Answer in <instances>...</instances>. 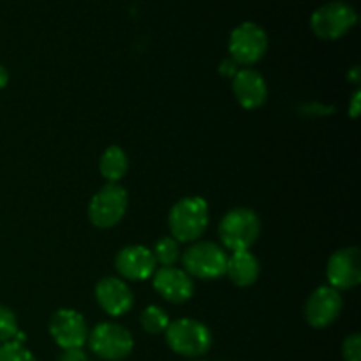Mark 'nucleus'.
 I'll return each instance as SVG.
<instances>
[{"label":"nucleus","mask_w":361,"mask_h":361,"mask_svg":"<svg viewBox=\"0 0 361 361\" xmlns=\"http://www.w3.org/2000/svg\"><path fill=\"white\" fill-rule=\"evenodd\" d=\"M152 254L155 257V263L161 267H175L176 261L180 259V245L171 236H162L157 240Z\"/></svg>","instance_id":"19"},{"label":"nucleus","mask_w":361,"mask_h":361,"mask_svg":"<svg viewBox=\"0 0 361 361\" xmlns=\"http://www.w3.org/2000/svg\"><path fill=\"white\" fill-rule=\"evenodd\" d=\"M95 300L108 316H126L134 305V295L129 286L118 277H104L95 286Z\"/></svg>","instance_id":"14"},{"label":"nucleus","mask_w":361,"mask_h":361,"mask_svg":"<svg viewBox=\"0 0 361 361\" xmlns=\"http://www.w3.org/2000/svg\"><path fill=\"white\" fill-rule=\"evenodd\" d=\"M259 233V217L250 208L229 210L219 224V236H221L222 245L231 252L249 250L257 242Z\"/></svg>","instance_id":"3"},{"label":"nucleus","mask_w":361,"mask_h":361,"mask_svg":"<svg viewBox=\"0 0 361 361\" xmlns=\"http://www.w3.org/2000/svg\"><path fill=\"white\" fill-rule=\"evenodd\" d=\"M166 342L173 353L185 358H200L212 348V331L201 321L182 317L173 323L164 331Z\"/></svg>","instance_id":"2"},{"label":"nucleus","mask_w":361,"mask_h":361,"mask_svg":"<svg viewBox=\"0 0 361 361\" xmlns=\"http://www.w3.org/2000/svg\"><path fill=\"white\" fill-rule=\"evenodd\" d=\"M7 83H9V73H7L6 67L0 66V90H2V88H6Z\"/></svg>","instance_id":"26"},{"label":"nucleus","mask_w":361,"mask_h":361,"mask_svg":"<svg viewBox=\"0 0 361 361\" xmlns=\"http://www.w3.org/2000/svg\"><path fill=\"white\" fill-rule=\"evenodd\" d=\"M59 361H90L83 349H63L60 353Z\"/></svg>","instance_id":"23"},{"label":"nucleus","mask_w":361,"mask_h":361,"mask_svg":"<svg viewBox=\"0 0 361 361\" xmlns=\"http://www.w3.org/2000/svg\"><path fill=\"white\" fill-rule=\"evenodd\" d=\"M219 73H221L222 76L233 78L236 73H238V66H236L231 59H226V60H222L221 66H219Z\"/></svg>","instance_id":"24"},{"label":"nucleus","mask_w":361,"mask_h":361,"mask_svg":"<svg viewBox=\"0 0 361 361\" xmlns=\"http://www.w3.org/2000/svg\"><path fill=\"white\" fill-rule=\"evenodd\" d=\"M360 67H353V71H351V74H349V78H351L353 81H355V83H358L360 81Z\"/></svg>","instance_id":"27"},{"label":"nucleus","mask_w":361,"mask_h":361,"mask_svg":"<svg viewBox=\"0 0 361 361\" xmlns=\"http://www.w3.org/2000/svg\"><path fill=\"white\" fill-rule=\"evenodd\" d=\"M259 261L254 256L250 250H240V252H233L228 256V263H226V275L233 281V284L240 286V288H249V286L256 284L259 279Z\"/></svg>","instance_id":"16"},{"label":"nucleus","mask_w":361,"mask_h":361,"mask_svg":"<svg viewBox=\"0 0 361 361\" xmlns=\"http://www.w3.org/2000/svg\"><path fill=\"white\" fill-rule=\"evenodd\" d=\"M268 49V35L263 27L252 21L238 25L229 35V59L236 66H254Z\"/></svg>","instance_id":"8"},{"label":"nucleus","mask_w":361,"mask_h":361,"mask_svg":"<svg viewBox=\"0 0 361 361\" xmlns=\"http://www.w3.org/2000/svg\"><path fill=\"white\" fill-rule=\"evenodd\" d=\"M0 361H37L35 356L21 342H6L0 344Z\"/></svg>","instance_id":"21"},{"label":"nucleus","mask_w":361,"mask_h":361,"mask_svg":"<svg viewBox=\"0 0 361 361\" xmlns=\"http://www.w3.org/2000/svg\"><path fill=\"white\" fill-rule=\"evenodd\" d=\"M233 94L242 108L257 109L267 102L268 87L263 74L256 69H238V73L233 76Z\"/></svg>","instance_id":"15"},{"label":"nucleus","mask_w":361,"mask_h":361,"mask_svg":"<svg viewBox=\"0 0 361 361\" xmlns=\"http://www.w3.org/2000/svg\"><path fill=\"white\" fill-rule=\"evenodd\" d=\"M99 169H101V175L108 180V183L120 182L127 175V169H129L127 154L120 147H115V145L108 147L104 154L101 155Z\"/></svg>","instance_id":"17"},{"label":"nucleus","mask_w":361,"mask_h":361,"mask_svg":"<svg viewBox=\"0 0 361 361\" xmlns=\"http://www.w3.org/2000/svg\"><path fill=\"white\" fill-rule=\"evenodd\" d=\"M328 282L334 289H353L361 282V254L358 247L335 250L326 264Z\"/></svg>","instance_id":"11"},{"label":"nucleus","mask_w":361,"mask_h":361,"mask_svg":"<svg viewBox=\"0 0 361 361\" xmlns=\"http://www.w3.org/2000/svg\"><path fill=\"white\" fill-rule=\"evenodd\" d=\"M18 331L20 328H18V319L13 310L6 305H0V344L14 341Z\"/></svg>","instance_id":"20"},{"label":"nucleus","mask_w":361,"mask_h":361,"mask_svg":"<svg viewBox=\"0 0 361 361\" xmlns=\"http://www.w3.org/2000/svg\"><path fill=\"white\" fill-rule=\"evenodd\" d=\"M344 307L342 295L331 286H321L305 303V319L312 328L323 330L338 319Z\"/></svg>","instance_id":"10"},{"label":"nucleus","mask_w":361,"mask_h":361,"mask_svg":"<svg viewBox=\"0 0 361 361\" xmlns=\"http://www.w3.org/2000/svg\"><path fill=\"white\" fill-rule=\"evenodd\" d=\"M88 345L97 358L104 361H122L133 353L134 338L122 324L104 321L88 331Z\"/></svg>","instance_id":"5"},{"label":"nucleus","mask_w":361,"mask_h":361,"mask_svg":"<svg viewBox=\"0 0 361 361\" xmlns=\"http://www.w3.org/2000/svg\"><path fill=\"white\" fill-rule=\"evenodd\" d=\"M154 289L169 303L182 305L194 295L192 277L185 270L176 267H161L155 270Z\"/></svg>","instance_id":"12"},{"label":"nucleus","mask_w":361,"mask_h":361,"mask_svg":"<svg viewBox=\"0 0 361 361\" xmlns=\"http://www.w3.org/2000/svg\"><path fill=\"white\" fill-rule=\"evenodd\" d=\"M140 323L143 326V330L150 335H161L164 334L166 328L169 326V317L161 307L157 305H148L147 309L141 312Z\"/></svg>","instance_id":"18"},{"label":"nucleus","mask_w":361,"mask_h":361,"mask_svg":"<svg viewBox=\"0 0 361 361\" xmlns=\"http://www.w3.org/2000/svg\"><path fill=\"white\" fill-rule=\"evenodd\" d=\"M49 335L60 349H81L88 341L85 317L73 309H60L49 319Z\"/></svg>","instance_id":"9"},{"label":"nucleus","mask_w":361,"mask_h":361,"mask_svg":"<svg viewBox=\"0 0 361 361\" xmlns=\"http://www.w3.org/2000/svg\"><path fill=\"white\" fill-rule=\"evenodd\" d=\"M129 204L127 190L118 183H106L88 203V219L99 229H109L123 219Z\"/></svg>","instance_id":"7"},{"label":"nucleus","mask_w":361,"mask_h":361,"mask_svg":"<svg viewBox=\"0 0 361 361\" xmlns=\"http://www.w3.org/2000/svg\"><path fill=\"white\" fill-rule=\"evenodd\" d=\"M208 204L200 196H187L173 204L168 215L171 238L178 243L196 242L208 228Z\"/></svg>","instance_id":"1"},{"label":"nucleus","mask_w":361,"mask_h":361,"mask_svg":"<svg viewBox=\"0 0 361 361\" xmlns=\"http://www.w3.org/2000/svg\"><path fill=\"white\" fill-rule=\"evenodd\" d=\"M358 23V13L355 7L342 0H334L317 7L310 16V28L324 41H337L344 37Z\"/></svg>","instance_id":"4"},{"label":"nucleus","mask_w":361,"mask_h":361,"mask_svg":"<svg viewBox=\"0 0 361 361\" xmlns=\"http://www.w3.org/2000/svg\"><path fill=\"white\" fill-rule=\"evenodd\" d=\"M360 99H361V92L356 90L351 99V104H349V115H351V118H356V116L360 115Z\"/></svg>","instance_id":"25"},{"label":"nucleus","mask_w":361,"mask_h":361,"mask_svg":"<svg viewBox=\"0 0 361 361\" xmlns=\"http://www.w3.org/2000/svg\"><path fill=\"white\" fill-rule=\"evenodd\" d=\"M344 361H361V337L360 334L349 335L342 344Z\"/></svg>","instance_id":"22"},{"label":"nucleus","mask_w":361,"mask_h":361,"mask_svg":"<svg viewBox=\"0 0 361 361\" xmlns=\"http://www.w3.org/2000/svg\"><path fill=\"white\" fill-rule=\"evenodd\" d=\"M182 263L190 277L214 281L226 275L228 254L214 242H196L183 252Z\"/></svg>","instance_id":"6"},{"label":"nucleus","mask_w":361,"mask_h":361,"mask_svg":"<svg viewBox=\"0 0 361 361\" xmlns=\"http://www.w3.org/2000/svg\"><path fill=\"white\" fill-rule=\"evenodd\" d=\"M115 268L126 281L141 282L155 274L157 263L150 249L143 245H129L116 254Z\"/></svg>","instance_id":"13"}]
</instances>
